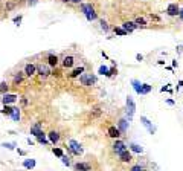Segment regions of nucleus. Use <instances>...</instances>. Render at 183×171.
<instances>
[{"instance_id":"obj_1","label":"nucleus","mask_w":183,"mask_h":171,"mask_svg":"<svg viewBox=\"0 0 183 171\" xmlns=\"http://www.w3.org/2000/svg\"><path fill=\"white\" fill-rule=\"evenodd\" d=\"M81 11H82V14L86 15L87 22L98 20V14H96V11H95V8H93L92 3H81Z\"/></svg>"},{"instance_id":"obj_2","label":"nucleus","mask_w":183,"mask_h":171,"mask_svg":"<svg viewBox=\"0 0 183 171\" xmlns=\"http://www.w3.org/2000/svg\"><path fill=\"white\" fill-rule=\"evenodd\" d=\"M79 83L86 87H90V86H95L98 83V78L95 74H86L84 72L82 75H79Z\"/></svg>"},{"instance_id":"obj_3","label":"nucleus","mask_w":183,"mask_h":171,"mask_svg":"<svg viewBox=\"0 0 183 171\" xmlns=\"http://www.w3.org/2000/svg\"><path fill=\"white\" fill-rule=\"evenodd\" d=\"M125 112H127V119L131 121L134 113H136V102L133 100V96H130V95L127 96V110Z\"/></svg>"},{"instance_id":"obj_4","label":"nucleus","mask_w":183,"mask_h":171,"mask_svg":"<svg viewBox=\"0 0 183 171\" xmlns=\"http://www.w3.org/2000/svg\"><path fill=\"white\" fill-rule=\"evenodd\" d=\"M67 147H70V150L73 151V156H81L82 153H84V150H82V147H81V144L78 141H75V139H70Z\"/></svg>"},{"instance_id":"obj_5","label":"nucleus","mask_w":183,"mask_h":171,"mask_svg":"<svg viewBox=\"0 0 183 171\" xmlns=\"http://www.w3.org/2000/svg\"><path fill=\"white\" fill-rule=\"evenodd\" d=\"M52 67L49 66V64H37V74H38L40 76H43V78H46V76H49V75H52V70H50Z\"/></svg>"},{"instance_id":"obj_6","label":"nucleus","mask_w":183,"mask_h":171,"mask_svg":"<svg viewBox=\"0 0 183 171\" xmlns=\"http://www.w3.org/2000/svg\"><path fill=\"white\" fill-rule=\"evenodd\" d=\"M140 122H142L143 127L150 131V134H156V131H157V127H156V125H154L148 118H146V116H140Z\"/></svg>"},{"instance_id":"obj_7","label":"nucleus","mask_w":183,"mask_h":171,"mask_svg":"<svg viewBox=\"0 0 183 171\" xmlns=\"http://www.w3.org/2000/svg\"><path fill=\"white\" fill-rule=\"evenodd\" d=\"M20 98H18L15 93H5L3 96H2V104L3 105H11V104H14V102H17Z\"/></svg>"},{"instance_id":"obj_8","label":"nucleus","mask_w":183,"mask_h":171,"mask_svg":"<svg viewBox=\"0 0 183 171\" xmlns=\"http://www.w3.org/2000/svg\"><path fill=\"white\" fill-rule=\"evenodd\" d=\"M127 150V144L122 141V139H115L113 142V151L116 153V154H121L122 151Z\"/></svg>"},{"instance_id":"obj_9","label":"nucleus","mask_w":183,"mask_h":171,"mask_svg":"<svg viewBox=\"0 0 183 171\" xmlns=\"http://www.w3.org/2000/svg\"><path fill=\"white\" fill-rule=\"evenodd\" d=\"M116 127L119 128V131H121V134H125L128 131V127H130V121H128L127 118H121L117 121V125Z\"/></svg>"},{"instance_id":"obj_10","label":"nucleus","mask_w":183,"mask_h":171,"mask_svg":"<svg viewBox=\"0 0 183 171\" xmlns=\"http://www.w3.org/2000/svg\"><path fill=\"white\" fill-rule=\"evenodd\" d=\"M107 134H108V138H112V139H121V136H122L116 125H110L108 130H107Z\"/></svg>"},{"instance_id":"obj_11","label":"nucleus","mask_w":183,"mask_h":171,"mask_svg":"<svg viewBox=\"0 0 183 171\" xmlns=\"http://www.w3.org/2000/svg\"><path fill=\"white\" fill-rule=\"evenodd\" d=\"M179 12H180V6H179L177 3H169V5H168L166 14H168L169 17H176V15H179Z\"/></svg>"},{"instance_id":"obj_12","label":"nucleus","mask_w":183,"mask_h":171,"mask_svg":"<svg viewBox=\"0 0 183 171\" xmlns=\"http://www.w3.org/2000/svg\"><path fill=\"white\" fill-rule=\"evenodd\" d=\"M119 156V160L124 162V164H130V162L133 160V154H131V151H128V148L125 151H122L121 154H117Z\"/></svg>"},{"instance_id":"obj_13","label":"nucleus","mask_w":183,"mask_h":171,"mask_svg":"<svg viewBox=\"0 0 183 171\" xmlns=\"http://www.w3.org/2000/svg\"><path fill=\"white\" fill-rule=\"evenodd\" d=\"M23 72H24V75H26V76H29V78H31V76H34V75L37 74V64H32V63H27V64L24 66V70H23Z\"/></svg>"},{"instance_id":"obj_14","label":"nucleus","mask_w":183,"mask_h":171,"mask_svg":"<svg viewBox=\"0 0 183 171\" xmlns=\"http://www.w3.org/2000/svg\"><path fill=\"white\" fill-rule=\"evenodd\" d=\"M61 64H63V67H66V69H72L73 64H75V58H73L72 55H66L63 58Z\"/></svg>"},{"instance_id":"obj_15","label":"nucleus","mask_w":183,"mask_h":171,"mask_svg":"<svg viewBox=\"0 0 183 171\" xmlns=\"http://www.w3.org/2000/svg\"><path fill=\"white\" fill-rule=\"evenodd\" d=\"M60 133L58 131H55V130H52V131H49L48 133V139H49V142L50 144H53V145H57V144L60 142Z\"/></svg>"},{"instance_id":"obj_16","label":"nucleus","mask_w":183,"mask_h":171,"mask_svg":"<svg viewBox=\"0 0 183 171\" xmlns=\"http://www.w3.org/2000/svg\"><path fill=\"white\" fill-rule=\"evenodd\" d=\"M43 133V124L41 122H35L32 127H31V134L32 136H38V134H41Z\"/></svg>"},{"instance_id":"obj_17","label":"nucleus","mask_w":183,"mask_h":171,"mask_svg":"<svg viewBox=\"0 0 183 171\" xmlns=\"http://www.w3.org/2000/svg\"><path fill=\"white\" fill-rule=\"evenodd\" d=\"M84 72H86V67H84V66H79V67H76V69H73L72 74H69V78H70V79L79 78V75H82Z\"/></svg>"},{"instance_id":"obj_18","label":"nucleus","mask_w":183,"mask_h":171,"mask_svg":"<svg viewBox=\"0 0 183 171\" xmlns=\"http://www.w3.org/2000/svg\"><path fill=\"white\" fill-rule=\"evenodd\" d=\"M75 170L76 171H92V165L89 164V162H76Z\"/></svg>"},{"instance_id":"obj_19","label":"nucleus","mask_w":183,"mask_h":171,"mask_svg":"<svg viewBox=\"0 0 183 171\" xmlns=\"http://www.w3.org/2000/svg\"><path fill=\"white\" fill-rule=\"evenodd\" d=\"M122 28L127 31V34H131V32H134L137 29V26H136L134 22H124L122 23Z\"/></svg>"},{"instance_id":"obj_20","label":"nucleus","mask_w":183,"mask_h":171,"mask_svg":"<svg viewBox=\"0 0 183 171\" xmlns=\"http://www.w3.org/2000/svg\"><path fill=\"white\" fill-rule=\"evenodd\" d=\"M58 63H60L58 57L55 55V53H49V55H48V64H49L50 67H57Z\"/></svg>"},{"instance_id":"obj_21","label":"nucleus","mask_w":183,"mask_h":171,"mask_svg":"<svg viewBox=\"0 0 183 171\" xmlns=\"http://www.w3.org/2000/svg\"><path fill=\"white\" fill-rule=\"evenodd\" d=\"M14 122H20V118H22V113H20V109L18 107H12V113L9 116Z\"/></svg>"},{"instance_id":"obj_22","label":"nucleus","mask_w":183,"mask_h":171,"mask_svg":"<svg viewBox=\"0 0 183 171\" xmlns=\"http://www.w3.org/2000/svg\"><path fill=\"white\" fill-rule=\"evenodd\" d=\"M23 79H24V72H17L12 78V83H14V86H18L23 83Z\"/></svg>"},{"instance_id":"obj_23","label":"nucleus","mask_w":183,"mask_h":171,"mask_svg":"<svg viewBox=\"0 0 183 171\" xmlns=\"http://www.w3.org/2000/svg\"><path fill=\"white\" fill-rule=\"evenodd\" d=\"M37 142L38 144H41V145H49V139H48V134L46 133H41V134H38V136H37Z\"/></svg>"},{"instance_id":"obj_24","label":"nucleus","mask_w":183,"mask_h":171,"mask_svg":"<svg viewBox=\"0 0 183 171\" xmlns=\"http://www.w3.org/2000/svg\"><path fill=\"white\" fill-rule=\"evenodd\" d=\"M35 165H37L35 159H24V160H23V167H24L26 170H34Z\"/></svg>"},{"instance_id":"obj_25","label":"nucleus","mask_w":183,"mask_h":171,"mask_svg":"<svg viewBox=\"0 0 183 171\" xmlns=\"http://www.w3.org/2000/svg\"><path fill=\"white\" fill-rule=\"evenodd\" d=\"M131 86H133V89H134V92L137 93V95H140V89H142V83L139 79H136V78H133L131 79Z\"/></svg>"},{"instance_id":"obj_26","label":"nucleus","mask_w":183,"mask_h":171,"mask_svg":"<svg viewBox=\"0 0 183 171\" xmlns=\"http://www.w3.org/2000/svg\"><path fill=\"white\" fill-rule=\"evenodd\" d=\"M128 147H130V151H133V153H137V154H142V153H143V148L139 145V144H134V142H131Z\"/></svg>"},{"instance_id":"obj_27","label":"nucleus","mask_w":183,"mask_h":171,"mask_svg":"<svg viewBox=\"0 0 183 171\" xmlns=\"http://www.w3.org/2000/svg\"><path fill=\"white\" fill-rule=\"evenodd\" d=\"M113 32H115L116 35H119V37H125V35H128L127 31L122 28V26H116V28H113Z\"/></svg>"},{"instance_id":"obj_28","label":"nucleus","mask_w":183,"mask_h":171,"mask_svg":"<svg viewBox=\"0 0 183 171\" xmlns=\"http://www.w3.org/2000/svg\"><path fill=\"white\" fill-rule=\"evenodd\" d=\"M153 90V86L146 84V83H142V89H140V95H148L150 92Z\"/></svg>"},{"instance_id":"obj_29","label":"nucleus","mask_w":183,"mask_h":171,"mask_svg":"<svg viewBox=\"0 0 183 171\" xmlns=\"http://www.w3.org/2000/svg\"><path fill=\"white\" fill-rule=\"evenodd\" d=\"M98 74H99V75H104V76H107V78H110V67H107V66H101V67L98 69Z\"/></svg>"},{"instance_id":"obj_30","label":"nucleus","mask_w":183,"mask_h":171,"mask_svg":"<svg viewBox=\"0 0 183 171\" xmlns=\"http://www.w3.org/2000/svg\"><path fill=\"white\" fill-rule=\"evenodd\" d=\"M134 23H136L137 28H145L146 26V20L143 19V17H137V19L134 20Z\"/></svg>"},{"instance_id":"obj_31","label":"nucleus","mask_w":183,"mask_h":171,"mask_svg":"<svg viewBox=\"0 0 183 171\" xmlns=\"http://www.w3.org/2000/svg\"><path fill=\"white\" fill-rule=\"evenodd\" d=\"M8 90H9V84L6 81H2V83H0V93L5 95V93H8Z\"/></svg>"},{"instance_id":"obj_32","label":"nucleus","mask_w":183,"mask_h":171,"mask_svg":"<svg viewBox=\"0 0 183 171\" xmlns=\"http://www.w3.org/2000/svg\"><path fill=\"white\" fill-rule=\"evenodd\" d=\"M92 118H99L101 115H102V110H101V107H95V109H92Z\"/></svg>"},{"instance_id":"obj_33","label":"nucleus","mask_w":183,"mask_h":171,"mask_svg":"<svg viewBox=\"0 0 183 171\" xmlns=\"http://www.w3.org/2000/svg\"><path fill=\"white\" fill-rule=\"evenodd\" d=\"M0 112H2V115L11 116V113H12V105H3V109L0 110Z\"/></svg>"},{"instance_id":"obj_34","label":"nucleus","mask_w":183,"mask_h":171,"mask_svg":"<svg viewBox=\"0 0 183 171\" xmlns=\"http://www.w3.org/2000/svg\"><path fill=\"white\" fill-rule=\"evenodd\" d=\"M99 25H101V29H102L104 32H108V31H110V26H108V23H107L104 19L99 20Z\"/></svg>"},{"instance_id":"obj_35","label":"nucleus","mask_w":183,"mask_h":171,"mask_svg":"<svg viewBox=\"0 0 183 171\" xmlns=\"http://www.w3.org/2000/svg\"><path fill=\"white\" fill-rule=\"evenodd\" d=\"M2 147H5L6 150H15L17 144L15 142H5V144H2Z\"/></svg>"},{"instance_id":"obj_36","label":"nucleus","mask_w":183,"mask_h":171,"mask_svg":"<svg viewBox=\"0 0 183 171\" xmlns=\"http://www.w3.org/2000/svg\"><path fill=\"white\" fill-rule=\"evenodd\" d=\"M60 159H61V162H63V164L66 165V167H70V165H72V162H70V157H69V156L63 154V156H61Z\"/></svg>"},{"instance_id":"obj_37","label":"nucleus","mask_w":183,"mask_h":171,"mask_svg":"<svg viewBox=\"0 0 183 171\" xmlns=\"http://www.w3.org/2000/svg\"><path fill=\"white\" fill-rule=\"evenodd\" d=\"M52 153H53V154L57 156V157H61V156L64 154V153H63V150H61L60 147H53V148H52Z\"/></svg>"},{"instance_id":"obj_38","label":"nucleus","mask_w":183,"mask_h":171,"mask_svg":"<svg viewBox=\"0 0 183 171\" xmlns=\"http://www.w3.org/2000/svg\"><path fill=\"white\" fill-rule=\"evenodd\" d=\"M22 20H23V15H17V17H14V19H12V22L15 23V26H20L22 25Z\"/></svg>"},{"instance_id":"obj_39","label":"nucleus","mask_w":183,"mask_h":171,"mask_svg":"<svg viewBox=\"0 0 183 171\" xmlns=\"http://www.w3.org/2000/svg\"><path fill=\"white\" fill-rule=\"evenodd\" d=\"M20 104H22V107H27L29 105V100H27L26 96H22L20 98Z\"/></svg>"},{"instance_id":"obj_40","label":"nucleus","mask_w":183,"mask_h":171,"mask_svg":"<svg viewBox=\"0 0 183 171\" xmlns=\"http://www.w3.org/2000/svg\"><path fill=\"white\" fill-rule=\"evenodd\" d=\"M116 74H117V67L116 66H112V67H110V76H113Z\"/></svg>"},{"instance_id":"obj_41","label":"nucleus","mask_w":183,"mask_h":171,"mask_svg":"<svg viewBox=\"0 0 183 171\" xmlns=\"http://www.w3.org/2000/svg\"><path fill=\"white\" fill-rule=\"evenodd\" d=\"M24 2H26L27 5H29V6H34L37 2H38V0H24Z\"/></svg>"},{"instance_id":"obj_42","label":"nucleus","mask_w":183,"mask_h":171,"mask_svg":"<svg viewBox=\"0 0 183 171\" xmlns=\"http://www.w3.org/2000/svg\"><path fill=\"white\" fill-rule=\"evenodd\" d=\"M150 19L154 20V22H159V20H160V19H159V15H154V14H150Z\"/></svg>"},{"instance_id":"obj_43","label":"nucleus","mask_w":183,"mask_h":171,"mask_svg":"<svg viewBox=\"0 0 183 171\" xmlns=\"http://www.w3.org/2000/svg\"><path fill=\"white\" fill-rule=\"evenodd\" d=\"M136 60L139 61V63H140V61H143V55H142V53H136Z\"/></svg>"},{"instance_id":"obj_44","label":"nucleus","mask_w":183,"mask_h":171,"mask_svg":"<svg viewBox=\"0 0 183 171\" xmlns=\"http://www.w3.org/2000/svg\"><path fill=\"white\" fill-rule=\"evenodd\" d=\"M142 170H143V168H142L140 165H134V167L131 168V171H142Z\"/></svg>"},{"instance_id":"obj_45","label":"nucleus","mask_w":183,"mask_h":171,"mask_svg":"<svg viewBox=\"0 0 183 171\" xmlns=\"http://www.w3.org/2000/svg\"><path fill=\"white\" fill-rule=\"evenodd\" d=\"M182 86H183V81L180 79V81H179V83H177V86H176V90H177V92H179V90H180V89H182Z\"/></svg>"},{"instance_id":"obj_46","label":"nucleus","mask_w":183,"mask_h":171,"mask_svg":"<svg viewBox=\"0 0 183 171\" xmlns=\"http://www.w3.org/2000/svg\"><path fill=\"white\" fill-rule=\"evenodd\" d=\"M169 86H171V84H166V86H163V87H160V92H168V89H169Z\"/></svg>"},{"instance_id":"obj_47","label":"nucleus","mask_w":183,"mask_h":171,"mask_svg":"<svg viewBox=\"0 0 183 171\" xmlns=\"http://www.w3.org/2000/svg\"><path fill=\"white\" fill-rule=\"evenodd\" d=\"M17 153H18L20 156H26V151H24V150H22V148H17Z\"/></svg>"},{"instance_id":"obj_48","label":"nucleus","mask_w":183,"mask_h":171,"mask_svg":"<svg viewBox=\"0 0 183 171\" xmlns=\"http://www.w3.org/2000/svg\"><path fill=\"white\" fill-rule=\"evenodd\" d=\"M52 75H53V76H60V75H61V72H60L58 69H55V70L52 72Z\"/></svg>"},{"instance_id":"obj_49","label":"nucleus","mask_w":183,"mask_h":171,"mask_svg":"<svg viewBox=\"0 0 183 171\" xmlns=\"http://www.w3.org/2000/svg\"><path fill=\"white\" fill-rule=\"evenodd\" d=\"M166 104H168V105H174V104H176V101L171 100V98H168V100H166Z\"/></svg>"},{"instance_id":"obj_50","label":"nucleus","mask_w":183,"mask_h":171,"mask_svg":"<svg viewBox=\"0 0 183 171\" xmlns=\"http://www.w3.org/2000/svg\"><path fill=\"white\" fill-rule=\"evenodd\" d=\"M177 66H179V63H177V60H174V61H172V66H171V67H172V69H176Z\"/></svg>"},{"instance_id":"obj_51","label":"nucleus","mask_w":183,"mask_h":171,"mask_svg":"<svg viewBox=\"0 0 183 171\" xmlns=\"http://www.w3.org/2000/svg\"><path fill=\"white\" fill-rule=\"evenodd\" d=\"M179 17H180V20L183 22V8H180V12H179Z\"/></svg>"},{"instance_id":"obj_52","label":"nucleus","mask_w":183,"mask_h":171,"mask_svg":"<svg viewBox=\"0 0 183 171\" xmlns=\"http://www.w3.org/2000/svg\"><path fill=\"white\" fill-rule=\"evenodd\" d=\"M26 142L29 144V145H34V144H35V142H34V141H32L31 138H27V139H26Z\"/></svg>"},{"instance_id":"obj_53","label":"nucleus","mask_w":183,"mask_h":171,"mask_svg":"<svg viewBox=\"0 0 183 171\" xmlns=\"http://www.w3.org/2000/svg\"><path fill=\"white\" fill-rule=\"evenodd\" d=\"M182 51H183V46H177V53H182Z\"/></svg>"},{"instance_id":"obj_54","label":"nucleus","mask_w":183,"mask_h":171,"mask_svg":"<svg viewBox=\"0 0 183 171\" xmlns=\"http://www.w3.org/2000/svg\"><path fill=\"white\" fill-rule=\"evenodd\" d=\"M12 8H14V3H9V5L6 6V9H12Z\"/></svg>"},{"instance_id":"obj_55","label":"nucleus","mask_w":183,"mask_h":171,"mask_svg":"<svg viewBox=\"0 0 183 171\" xmlns=\"http://www.w3.org/2000/svg\"><path fill=\"white\" fill-rule=\"evenodd\" d=\"M70 2H72V3H76V5H79V3H81V0H70Z\"/></svg>"},{"instance_id":"obj_56","label":"nucleus","mask_w":183,"mask_h":171,"mask_svg":"<svg viewBox=\"0 0 183 171\" xmlns=\"http://www.w3.org/2000/svg\"><path fill=\"white\" fill-rule=\"evenodd\" d=\"M61 2H63V3H67V2H70V0H61Z\"/></svg>"},{"instance_id":"obj_57","label":"nucleus","mask_w":183,"mask_h":171,"mask_svg":"<svg viewBox=\"0 0 183 171\" xmlns=\"http://www.w3.org/2000/svg\"><path fill=\"white\" fill-rule=\"evenodd\" d=\"M142 171H146V170H142Z\"/></svg>"},{"instance_id":"obj_58","label":"nucleus","mask_w":183,"mask_h":171,"mask_svg":"<svg viewBox=\"0 0 183 171\" xmlns=\"http://www.w3.org/2000/svg\"><path fill=\"white\" fill-rule=\"evenodd\" d=\"M0 2H2V0H0Z\"/></svg>"}]
</instances>
